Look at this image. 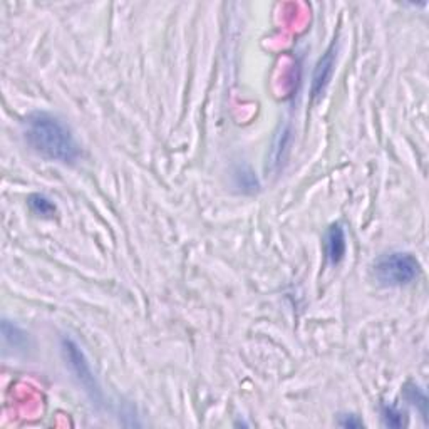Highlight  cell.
Returning a JSON list of instances; mask_svg holds the SVG:
<instances>
[{
	"mask_svg": "<svg viewBox=\"0 0 429 429\" xmlns=\"http://www.w3.org/2000/svg\"><path fill=\"white\" fill-rule=\"evenodd\" d=\"M24 136L35 153L60 163H74L81 148L69 126L54 114L32 113L24 121Z\"/></svg>",
	"mask_w": 429,
	"mask_h": 429,
	"instance_id": "6da1fadb",
	"label": "cell"
},
{
	"mask_svg": "<svg viewBox=\"0 0 429 429\" xmlns=\"http://www.w3.org/2000/svg\"><path fill=\"white\" fill-rule=\"evenodd\" d=\"M373 272L384 287H403L418 279L421 264L410 252H389L374 261Z\"/></svg>",
	"mask_w": 429,
	"mask_h": 429,
	"instance_id": "7a4b0ae2",
	"label": "cell"
},
{
	"mask_svg": "<svg viewBox=\"0 0 429 429\" xmlns=\"http://www.w3.org/2000/svg\"><path fill=\"white\" fill-rule=\"evenodd\" d=\"M63 353L69 367L72 369L77 381L81 382V386L84 387V391L89 392L92 399H96L97 396H99V387L96 386V381H94V375L91 373V367H89L88 361H86L83 350L77 347L74 341H71V339H64Z\"/></svg>",
	"mask_w": 429,
	"mask_h": 429,
	"instance_id": "3957f363",
	"label": "cell"
},
{
	"mask_svg": "<svg viewBox=\"0 0 429 429\" xmlns=\"http://www.w3.org/2000/svg\"><path fill=\"white\" fill-rule=\"evenodd\" d=\"M347 250L346 232L341 223L332 225L325 234V259L330 265H339Z\"/></svg>",
	"mask_w": 429,
	"mask_h": 429,
	"instance_id": "277c9868",
	"label": "cell"
},
{
	"mask_svg": "<svg viewBox=\"0 0 429 429\" xmlns=\"http://www.w3.org/2000/svg\"><path fill=\"white\" fill-rule=\"evenodd\" d=\"M332 67H334V49H329L327 54L322 57V60L318 63L316 74H314V88H312L314 96H321V94L324 92L325 86L329 84L330 76H332Z\"/></svg>",
	"mask_w": 429,
	"mask_h": 429,
	"instance_id": "5b68a950",
	"label": "cell"
},
{
	"mask_svg": "<svg viewBox=\"0 0 429 429\" xmlns=\"http://www.w3.org/2000/svg\"><path fill=\"white\" fill-rule=\"evenodd\" d=\"M382 421L387 428H403L407 424L406 414L394 406H382Z\"/></svg>",
	"mask_w": 429,
	"mask_h": 429,
	"instance_id": "8992f818",
	"label": "cell"
},
{
	"mask_svg": "<svg viewBox=\"0 0 429 429\" xmlns=\"http://www.w3.org/2000/svg\"><path fill=\"white\" fill-rule=\"evenodd\" d=\"M29 205H31V208L35 211V213L44 216H51L56 211L54 203H52L49 198H46L44 195H32L31 198H29Z\"/></svg>",
	"mask_w": 429,
	"mask_h": 429,
	"instance_id": "52a82bcc",
	"label": "cell"
},
{
	"mask_svg": "<svg viewBox=\"0 0 429 429\" xmlns=\"http://www.w3.org/2000/svg\"><path fill=\"white\" fill-rule=\"evenodd\" d=\"M404 394H406L407 401L414 404V406H416V404H418L421 414H423V418H426L428 399H426V396H424V392L421 391L418 386H414V384H407L406 389H404Z\"/></svg>",
	"mask_w": 429,
	"mask_h": 429,
	"instance_id": "ba28073f",
	"label": "cell"
},
{
	"mask_svg": "<svg viewBox=\"0 0 429 429\" xmlns=\"http://www.w3.org/2000/svg\"><path fill=\"white\" fill-rule=\"evenodd\" d=\"M342 418H344V419H341L339 423H341V426H344V428L364 426V423H362L361 419H357V416H354V414H346V416H342Z\"/></svg>",
	"mask_w": 429,
	"mask_h": 429,
	"instance_id": "9c48e42d",
	"label": "cell"
}]
</instances>
